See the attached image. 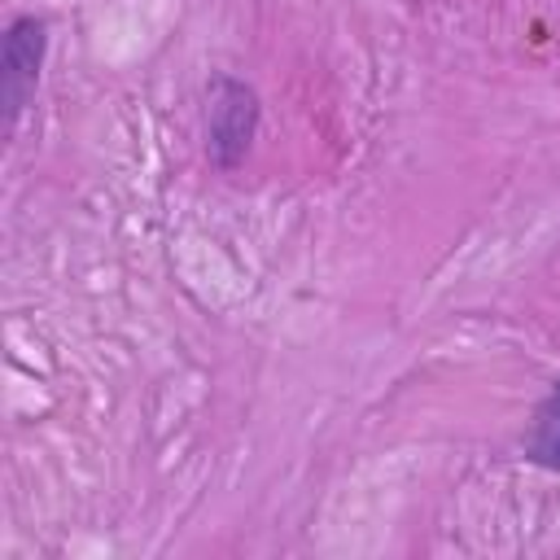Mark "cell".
Segmentation results:
<instances>
[{
	"label": "cell",
	"mask_w": 560,
	"mask_h": 560,
	"mask_svg": "<svg viewBox=\"0 0 560 560\" xmlns=\"http://www.w3.org/2000/svg\"><path fill=\"white\" fill-rule=\"evenodd\" d=\"M210 105H206V158L214 171L232 175L258 136L262 122V101L254 92V83L236 79V74H214L206 88Z\"/></svg>",
	"instance_id": "obj_1"
},
{
	"label": "cell",
	"mask_w": 560,
	"mask_h": 560,
	"mask_svg": "<svg viewBox=\"0 0 560 560\" xmlns=\"http://www.w3.org/2000/svg\"><path fill=\"white\" fill-rule=\"evenodd\" d=\"M44 57H48V18L18 13L4 26V39H0V114H4V131H13L18 118L26 114V105L35 101V88H39V74H44Z\"/></svg>",
	"instance_id": "obj_2"
},
{
	"label": "cell",
	"mask_w": 560,
	"mask_h": 560,
	"mask_svg": "<svg viewBox=\"0 0 560 560\" xmlns=\"http://www.w3.org/2000/svg\"><path fill=\"white\" fill-rule=\"evenodd\" d=\"M521 451L534 468H547V472H560V376L551 381V389L538 398L534 416H529V429L521 438Z\"/></svg>",
	"instance_id": "obj_3"
}]
</instances>
